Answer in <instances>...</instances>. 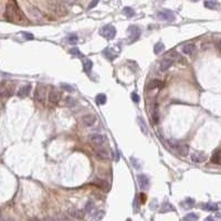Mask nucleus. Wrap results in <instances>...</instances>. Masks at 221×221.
I'll use <instances>...</instances> for the list:
<instances>
[{"label": "nucleus", "instance_id": "obj_1", "mask_svg": "<svg viewBox=\"0 0 221 221\" xmlns=\"http://www.w3.org/2000/svg\"><path fill=\"white\" fill-rule=\"evenodd\" d=\"M5 17L11 22H22L24 20V16L19 7L13 2H9L6 7Z\"/></svg>", "mask_w": 221, "mask_h": 221}, {"label": "nucleus", "instance_id": "obj_2", "mask_svg": "<svg viewBox=\"0 0 221 221\" xmlns=\"http://www.w3.org/2000/svg\"><path fill=\"white\" fill-rule=\"evenodd\" d=\"M34 98L38 103L44 104L47 100V88L43 84H39L34 93Z\"/></svg>", "mask_w": 221, "mask_h": 221}, {"label": "nucleus", "instance_id": "obj_3", "mask_svg": "<svg viewBox=\"0 0 221 221\" xmlns=\"http://www.w3.org/2000/svg\"><path fill=\"white\" fill-rule=\"evenodd\" d=\"M168 144H169V146L174 150H176L179 155H181V156H186L189 153V146L186 145V144H179V143L171 142V140H169Z\"/></svg>", "mask_w": 221, "mask_h": 221}, {"label": "nucleus", "instance_id": "obj_4", "mask_svg": "<svg viewBox=\"0 0 221 221\" xmlns=\"http://www.w3.org/2000/svg\"><path fill=\"white\" fill-rule=\"evenodd\" d=\"M157 19L161 21H175V15L170 10H161L157 12Z\"/></svg>", "mask_w": 221, "mask_h": 221}, {"label": "nucleus", "instance_id": "obj_5", "mask_svg": "<svg viewBox=\"0 0 221 221\" xmlns=\"http://www.w3.org/2000/svg\"><path fill=\"white\" fill-rule=\"evenodd\" d=\"M101 34H102L104 38H106V39L112 40V39L115 38L116 30L113 26H105V27L102 28V30H101Z\"/></svg>", "mask_w": 221, "mask_h": 221}, {"label": "nucleus", "instance_id": "obj_6", "mask_svg": "<svg viewBox=\"0 0 221 221\" xmlns=\"http://www.w3.org/2000/svg\"><path fill=\"white\" fill-rule=\"evenodd\" d=\"M88 140H90V143L93 144V145L102 146V145H104V143L106 142V138L104 135H102V134H93L91 136H88Z\"/></svg>", "mask_w": 221, "mask_h": 221}, {"label": "nucleus", "instance_id": "obj_7", "mask_svg": "<svg viewBox=\"0 0 221 221\" xmlns=\"http://www.w3.org/2000/svg\"><path fill=\"white\" fill-rule=\"evenodd\" d=\"M93 150H94L95 156H96L98 159H101V161H106V159H109V150L103 148L102 146H97V147H95Z\"/></svg>", "mask_w": 221, "mask_h": 221}, {"label": "nucleus", "instance_id": "obj_8", "mask_svg": "<svg viewBox=\"0 0 221 221\" xmlns=\"http://www.w3.org/2000/svg\"><path fill=\"white\" fill-rule=\"evenodd\" d=\"M51 10L53 11V13H54V15L60 16V17H62V16H65L67 13V7L64 6V5H62V3H54V5L51 7Z\"/></svg>", "mask_w": 221, "mask_h": 221}, {"label": "nucleus", "instance_id": "obj_9", "mask_svg": "<svg viewBox=\"0 0 221 221\" xmlns=\"http://www.w3.org/2000/svg\"><path fill=\"white\" fill-rule=\"evenodd\" d=\"M60 98H61V94L58 90H55V88L50 90V92H49V94H48V100H49L50 103L58 104L59 101H60Z\"/></svg>", "mask_w": 221, "mask_h": 221}, {"label": "nucleus", "instance_id": "obj_10", "mask_svg": "<svg viewBox=\"0 0 221 221\" xmlns=\"http://www.w3.org/2000/svg\"><path fill=\"white\" fill-rule=\"evenodd\" d=\"M128 33H129V38H130V42H134L136 41L140 36V29L137 26H130L128 28Z\"/></svg>", "mask_w": 221, "mask_h": 221}, {"label": "nucleus", "instance_id": "obj_11", "mask_svg": "<svg viewBox=\"0 0 221 221\" xmlns=\"http://www.w3.org/2000/svg\"><path fill=\"white\" fill-rule=\"evenodd\" d=\"M67 215L73 219L82 220V219L84 218V210L78 209V208H71V209L67 211Z\"/></svg>", "mask_w": 221, "mask_h": 221}, {"label": "nucleus", "instance_id": "obj_12", "mask_svg": "<svg viewBox=\"0 0 221 221\" xmlns=\"http://www.w3.org/2000/svg\"><path fill=\"white\" fill-rule=\"evenodd\" d=\"M82 122H83V124L86 126V127H91L95 124V122H96V116L94 115V114H86L82 117Z\"/></svg>", "mask_w": 221, "mask_h": 221}, {"label": "nucleus", "instance_id": "obj_13", "mask_svg": "<svg viewBox=\"0 0 221 221\" xmlns=\"http://www.w3.org/2000/svg\"><path fill=\"white\" fill-rule=\"evenodd\" d=\"M28 12L30 13L31 18H33L36 21H41L42 20V15H41V12L38 8L36 7H30V8H28Z\"/></svg>", "mask_w": 221, "mask_h": 221}, {"label": "nucleus", "instance_id": "obj_14", "mask_svg": "<svg viewBox=\"0 0 221 221\" xmlns=\"http://www.w3.org/2000/svg\"><path fill=\"white\" fill-rule=\"evenodd\" d=\"M191 161H194V163H202V161H205L207 159V156L203 153H201V151H195V153H192L190 156Z\"/></svg>", "mask_w": 221, "mask_h": 221}, {"label": "nucleus", "instance_id": "obj_15", "mask_svg": "<svg viewBox=\"0 0 221 221\" xmlns=\"http://www.w3.org/2000/svg\"><path fill=\"white\" fill-rule=\"evenodd\" d=\"M137 181H138V185L140 188L145 189V188H148L149 186V178L145 175H138L137 176Z\"/></svg>", "mask_w": 221, "mask_h": 221}, {"label": "nucleus", "instance_id": "obj_16", "mask_svg": "<svg viewBox=\"0 0 221 221\" xmlns=\"http://www.w3.org/2000/svg\"><path fill=\"white\" fill-rule=\"evenodd\" d=\"M163 86H164V83L161 81V80L155 79V80H151V81L149 82L148 85H147V88H148V90H156V88H161Z\"/></svg>", "mask_w": 221, "mask_h": 221}, {"label": "nucleus", "instance_id": "obj_17", "mask_svg": "<svg viewBox=\"0 0 221 221\" xmlns=\"http://www.w3.org/2000/svg\"><path fill=\"white\" fill-rule=\"evenodd\" d=\"M30 91H31V85L30 84L23 85L22 88H20V90L18 91L17 95H18L19 97H21V98H23V97L28 96V95L30 94Z\"/></svg>", "mask_w": 221, "mask_h": 221}, {"label": "nucleus", "instance_id": "obj_18", "mask_svg": "<svg viewBox=\"0 0 221 221\" xmlns=\"http://www.w3.org/2000/svg\"><path fill=\"white\" fill-rule=\"evenodd\" d=\"M93 184L96 186V187L102 188L104 190H109V184L106 181V180H103V179H95L93 181Z\"/></svg>", "mask_w": 221, "mask_h": 221}, {"label": "nucleus", "instance_id": "obj_19", "mask_svg": "<svg viewBox=\"0 0 221 221\" xmlns=\"http://www.w3.org/2000/svg\"><path fill=\"white\" fill-rule=\"evenodd\" d=\"M196 51V46L194 43H188V44H185L182 47V52L185 54H192Z\"/></svg>", "mask_w": 221, "mask_h": 221}, {"label": "nucleus", "instance_id": "obj_20", "mask_svg": "<svg viewBox=\"0 0 221 221\" xmlns=\"http://www.w3.org/2000/svg\"><path fill=\"white\" fill-rule=\"evenodd\" d=\"M173 63H174L173 59H165V60L161 61V70L163 71V72H165V71H167L170 67H171V65H173Z\"/></svg>", "mask_w": 221, "mask_h": 221}, {"label": "nucleus", "instance_id": "obj_21", "mask_svg": "<svg viewBox=\"0 0 221 221\" xmlns=\"http://www.w3.org/2000/svg\"><path fill=\"white\" fill-rule=\"evenodd\" d=\"M211 161L213 164H217V165H221V149L219 150H216L213 153L211 157Z\"/></svg>", "mask_w": 221, "mask_h": 221}, {"label": "nucleus", "instance_id": "obj_22", "mask_svg": "<svg viewBox=\"0 0 221 221\" xmlns=\"http://www.w3.org/2000/svg\"><path fill=\"white\" fill-rule=\"evenodd\" d=\"M158 119H159V115H158V105L157 103H155L154 109H153V114H151V121L154 124H157Z\"/></svg>", "mask_w": 221, "mask_h": 221}, {"label": "nucleus", "instance_id": "obj_23", "mask_svg": "<svg viewBox=\"0 0 221 221\" xmlns=\"http://www.w3.org/2000/svg\"><path fill=\"white\" fill-rule=\"evenodd\" d=\"M93 67V62H92L90 59H84L83 60V69H84L85 72H90Z\"/></svg>", "mask_w": 221, "mask_h": 221}, {"label": "nucleus", "instance_id": "obj_24", "mask_svg": "<svg viewBox=\"0 0 221 221\" xmlns=\"http://www.w3.org/2000/svg\"><path fill=\"white\" fill-rule=\"evenodd\" d=\"M104 55H105L106 58L109 59V60H114V59H115V57H116V53L114 51H113L112 49H105V50H104Z\"/></svg>", "mask_w": 221, "mask_h": 221}, {"label": "nucleus", "instance_id": "obj_25", "mask_svg": "<svg viewBox=\"0 0 221 221\" xmlns=\"http://www.w3.org/2000/svg\"><path fill=\"white\" fill-rule=\"evenodd\" d=\"M106 95L105 94H98L96 97H95V102H96L97 105H104L106 103Z\"/></svg>", "mask_w": 221, "mask_h": 221}, {"label": "nucleus", "instance_id": "obj_26", "mask_svg": "<svg viewBox=\"0 0 221 221\" xmlns=\"http://www.w3.org/2000/svg\"><path fill=\"white\" fill-rule=\"evenodd\" d=\"M137 122H138V124H140V129H142V132L147 135V134H148V128H147V126H146V123L144 122V119L140 118V117H138L137 118Z\"/></svg>", "mask_w": 221, "mask_h": 221}, {"label": "nucleus", "instance_id": "obj_27", "mask_svg": "<svg viewBox=\"0 0 221 221\" xmlns=\"http://www.w3.org/2000/svg\"><path fill=\"white\" fill-rule=\"evenodd\" d=\"M170 210L171 211H174L175 210V208H174L171 205H170L169 202H165V203H163V206H161V212H169Z\"/></svg>", "mask_w": 221, "mask_h": 221}, {"label": "nucleus", "instance_id": "obj_28", "mask_svg": "<svg viewBox=\"0 0 221 221\" xmlns=\"http://www.w3.org/2000/svg\"><path fill=\"white\" fill-rule=\"evenodd\" d=\"M165 50V46H164L163 42H158L155 44L154 47V52L156 53V54H159V53H161V52Z\"/></svg>", "mask_w": 221, "mask_h": 221}, {"label": "nucleus", "instance_id": "obj_29", "mask_svg": "<svg viewBox=\"0 0 221 221\" xmlns=\"http://www.w3.org/2000/svg\"><path fill=\"white\" fill-rule=\"evenodd\" d=\"M12 94V90L8 88H0V97H7Z\"/></svg>", "mask_w": 221, "mask_h": 221}, {"label": "nucleus", "instance_id": "obj_30", "mask_svg": "<svg viewBox=\"0 0 221 221\" xmlns=\"http://www.w3.org/2000/svg\"><path fill=\"white\" fill-rule=\"evenodd\" d=\"M84 211L86 212V213H90V215L94 211L93 201H88V202H86V205H85V207H84Z\"/></svg>", "mask_w": 221, "mask_h": 221}, {"label": "nucleus", "instance_id": "obj_31", "mask_svg": "<svg viewBox=\"0 0 221 221\" xmlns=\"http://www.w3.org/2000/svg\"><path fill=\"white\" fill-rule=\"evenodd\" d=\"M123 13H124L126 17H133L134 15H135V11H134L130 7H125L124 9H123Z\"/></svg>", "mask_w": 221, "mask_h": 221}, {"label": "nucleus", "instance_id": "obj_32", "mask_svg": "<svg viewBox=\"0 0 221 221\" xmlns=\"http://www.w3.org/2000/svg\"><path fill=\"white\" fill-rule=\"evenodd\" d=\"M205 7L208 9H215L217 7V2L215 0H207V1H205Z\"/></svg>", "mask_w": 221, "mask_h": 221}, {"label": "nucleus", "instance_id": "obj_33", "mask_svg": "<svg viewBox=\"0 0 221 221\" xmlns=\"http://www.w3.org/2000/svg\"><path fill=\"white\" fill-rule=\"evenodd\" d=\"M205 209L209 210V211H217V210H218V205H217V203L209 202L205 206Z\"/></svg>", "mask_w": 221, "mask_h": 221}, {"label": "nucleus", "instance_id": "obj_34", "mask_svg": "<svg viewBox=\"0 0 221 221\" xmlns=\"http://www.w3.org/2000/svg\"><path fill=\"white\" fill-rule=\"evenodd\" d=\"M67 42L70 43V44H75L78 42V36H75V34H70V36H67Z\"/></svg>", "mask_w": 221, "mask_h": 221}, {"label": "nucleus", "instance_id": "obj_35", "mask_svg": "<svg viewBox=\"0 0 221 221\" xmlns=\"http://www.w3.org/2000/svg\"><path fill=\"white\" fill-rule=\"evenodd\" d=\"M197 219H198V216L196 213H188L185 218H184V220H197Z\"/></svg>", "mask_w": 221, "mask_h": 221}, {"label": "nucleus", "instance_id": "obj_36", "mask_svg": "<svg viewBox=\"0 0 221 221\" xmlns=\"http://www.w3.org/2000/svg\"><path fill=\"white\" fill-rule=\"evenodd\" d=\"M61 86L65 90V91H67V92H74V88H73V86H71V85H69V84H67V83H62L61 84Z\"/></svg>", "mask_w": 221, "mask_h": 221}, {"label": "nucleus", "instance_id": "obj_37", "mask_svg": "<svg viewBox=\"0 0 221 221\" xmlns=\"http://www.w3.org/2000/svg\"><path fill=\"white\" fill-rule=\"evenodd\" d=\"M21 34H22V36H23L24 39H27V40H33L34 39L33 34L29 33V32H21Z\"/></svg>", "mask_w": 221, "mask_h": 221}, {"label": "nucleus", "instance_id": "obj_38", "mask_svg": "<svg viewBox=\"0 0 221 221\" xmlns=\"http://www.w3.org/2000/svg\"><path fill=\"white\" fill-rule=\"evenodd\" d=\"M70 53L72 55H75V57H81V52L78 48H73L70 50Z\"/></svg>", "mask_w": 221, "mask_h": 221}, {"label": "nucleus", "instance_id": "obj_39", "mask_svg": "<svg viewBox=\"0 0 221 221\" xmlns=\"http://www.w3.org/2000/svg\"><path fill=\"white\" fill-rule=\"evenodd\" d=\"M67 106H70V107H72L73 105H75V104H76V101H75V100H73L72 97L67 96Z\"/></svg>", "mask_w": 221, "mask_h": 221}, {"label": "nucleus", "instance_id": "obj_40", "mask_svg": "<svg viewBox=\"0 0 221 221\" xmlns=\"http://www.w3.org/2000/svg\"><path fill=\"white\" fill-rule=\"evenodd\" d=\"M98 1H100V0H92L91 2H90V5H88V9H93L94 7H96V6H97V3H98Z\"/></svg>", "mask_w": 221, "mask_h": 221}, {"label": "nucleus", "instance_id": "obj_41", "mask_svg": "<svg viewBox=\"0 0 221 221\" xmlns=\"http://www.w3.org/2000/svg\"><path fill=\"white\" fill-rule=\"evenodd\" d=\"M132 100H133L135 103H138V102H140V97H138V95H137L136 93H133L132 94Z\"/></svg>", "mask_w": 221, "mask_h": 221}, {"label": "nucleus", "instance_id": "obj_42", "mask_svg": "<svg viewBox=\"0 0 221 221\" xmlns=\"http://www.w3.org/2000/svg\"><path fill=\"white\" fill-rule=\"evenodd\" d=\"M169 55L171 57V58H176V59H180V57H179V54L177 53L176 51H171L169 52Z\"/></svg>", "mask_w": 221, "mask_h": 221}, {"label": "nucleus", "instance_id": "obj_43", "mask_svg": "<svg viewBox=\"0 0 221 221\" xmlns=\"http://www.w3.org/2000/svg\"><path fill=\"white\" fill-rule=\"evenodd\" d=\"M64 3H67V5H74V3L78 1V0H62Z\"/></svg>", "mask_w": 221, "mask_h": 221}, {"label": "nucleus", "instance_id": "obj_44", "mask_svg": "<svg viewBox=\"0 0 221 221\" xmlns=\"http://www.w3.org/2000/svg\"><path fill=\"white\" fill-rule=\"evenodd\" d=\"M191 1H199V0H191Z\"/></svg>", "mask_w": 221, "mask_h": 221}]
</instances>
